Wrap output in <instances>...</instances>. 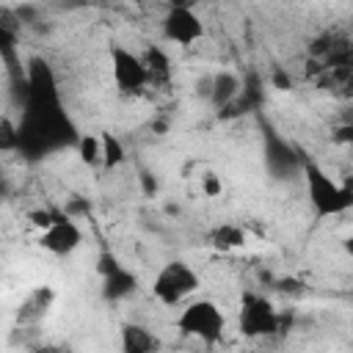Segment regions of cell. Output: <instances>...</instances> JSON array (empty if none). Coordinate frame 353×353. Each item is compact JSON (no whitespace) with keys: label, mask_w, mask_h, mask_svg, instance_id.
<instances>
[{"label":"cell","mask_w":353,"mask_h":353,"mask_svg":"<svg viewBox=\"0 0 353 353\" xmlns=\"http://www.w3.org/2000/svg\"><path fill=\"white\" fill-rule=\"evenodd\" d=\"M342 248H345L347 256H353V234H347V237L342 240Z\"/></svg>","instance_id":"cell-21"},{"label":"cell","mask_w":353,"mask_h":353,"mask_svg":"<svg viewBox=\"0 0 353 353\" xmlns=\"http://www.w3.org/2000/svg\"><path fill=\"white\" fill-rule=\"evenodd\" d=\"M160 347V339L146 328V325H138V323H127L121 328V350L124 353H152Z\"/></svg>","instance_id":"cell-11"},{"label":"cell","mask_w":353,"mask_h":353,"mask_svg":"<svg viewBox=\"0 0 353 353\" xmlns=\"http://www.w3.org/2000/svg\"><path fill=\"white\" fill-rule=\"evenodd\" d=\"M201 193H204L207 199H218V196L223 193V182H221V176L212 174V171H207V174L201 176Z\"/></svg>","instance_id":"cell-16"},{"label":"cell","mask_w":353,"mask_h":353,"mask_svg":"<svg viewBox=\"0 0 353 353\" xmlns=\"http://www.w3.org/2000/svg\"><path fill=\"white\" fill-rule=\"evenodd\" d=\"M303 179H306V199L317 218H334L353 210V185H342L328 176L325 168L306 160L303 163Z\"/></svg>","instance_id":"cell-1"},{"label":"cell","mask_w":353,"mask_h":353,"mask_svg":"<svg viewBox=\"0 0 353 353\" xmlns=\"http://www.w3.org/2000/svg\"><path fill=\"white\" fill-rule=\"evenodd\" d=\"M223 325H226V317H223L221 306L215 301H210V298L190 301L176 317V328L185 336L201 339L204 345H215L221 339V334H223Z\"/></svg>","instance_id":"cell-2"},{"label":"cell","mask_w":353,"mask_h":353,"mask_svg":"<svg viewBox=\"0 0 353 353\" xmlns=\"http://www.w3.org/2000/svg\"><path fill=\"white\" fill-rule=\"evenodd\" d=\"M210 243L218 251H232V248H240L245 243V232L237 223H221V226H215L210 232Z\"/></svg>","instance_id":"cell-13"},{"label":"cell","mask_w":353,"mask_h":353,"mask_svg":"<svg viewBox=\"0 0 353 353\" xmlns=\"http://www.w3.org/2000/svg\"><path fill=\"white\" fill-rule=\"evenodd\" d=\"M121 163H124V146H121V141L116 135L105 132L102 135V165L105 168H116Z\"/></svg>","instance_id":"cell-15"},{"label":"cell","mask_w":353,"mask_h":353,"mask_svg":"<svg viewBox=\"0 0 353 353\" xmlns=\"http://www.w3.org/2000/svg\"><path fill=\"white\" fill-rule=\"evenodd\" d=\"M240 331L245 336H268L279 331V312L262 295H245L240 312Z\"/></svg>","instance_id":"cell-5"},{"label":"cell","mask_w":353,"mask_h":353,"mask_svg":"<svg viewBox=\"0 0 353 353\" xmlns=\"http://www.w3.org/2000/svg\"><path fill=\"white\" fill-rule=\"evenodd\" d=\"M28 218H30V223H33L36 229H41V232H44V229L58 218V212H52V210H33Z\"/></svg>","instance_id":"cell-18"},{"label":"cell","mask_w":353,"mask_h":353,"mask_svg":"<svg viewBox=\"0 0 353 353\" xmlns=\"http://www.w3.org/2000/svg\"><path fill=\"white\" fill-rule=\"evenodd\" d=\"M334 141L342 143V146H347V149H353V121L339 124V127L334 130Z\"/></svg>","instance_id":"cell-19"},{"label":"cell","mask_w":353,"mask_h":353,"mask_svg":"<svg viewBox=\"0 0 353 353\" xmlns=\"http://www.w3.org/2000/svg\"><path fill=\"white\" fill-rule=\"evenodd\" d=\"M52 301H55V290H52L50 284L33 287V290L22 298V303H19V309H17V323H19V325H39V323L47 317V312L52 309Z\"/></svg>","instance_id":"cell-8"},{"label":"cell","mask_w":353,"mask_h":353,"mask_svg":"<svg viewBox=\"0 0 353 353\" xmlns=\"http://www.w3.org/2000/svg\"><path fill=\"white\" fill-rule=\"evenodd\" d=\"M201 0H168V8H196Z\"/></svg>","instance_id":"cell-20"},{"label":"cell","mask_w":353,"mask_h":353,"mask_svg":"<svg viewBox=\"0 0 353 353\" xmlns=\"http://www.w3.org/2000/svg\"><path fill=\"white\" fill-rule=\"evenodd\" d=\"M196 290H199V273L188 262H182V259L165 262L157 270V276L152 279V295L163 306H179Z\"/></svg>","instance_id":"cell-3"},{"label":"cell","mask_w":353,"mask_h":353,"mask_svg":"<svg viewBox=\"0 0 353 353\" xmlns=\"http://www.w3.org/2000/svg\"><path fill=\"white\" fill-rule=\"evenodd\" d=\"M146 63V74H149V85H165L171 80V58L165 55L163 47H146V52L141 55Z\"/></svg>","instance_id":"cell-12"},{"label":"cell","mask_w":353,"mask_h":353,"mask_svg":"<svg viewBox=\"0 0 353 353\" xmlns=\"http://www.w3.org/2000/svg\"><path fill=\"white\" fill-rule=\"evenodd\" d=\"M77 154L85 165H102V135H80Z\"/></svg>","instance_id":"cell-14"},{"label":"cell","mask_w":353,"mask_h":353,"mask_svg":"<svg viewBox=\"0 0 353 353\" xmlns=\"http://www.w3.org/2000/svg\"><path fill=\"white\" fill-rule=\"evenodd\" d=\"M41 248L55 256H69L83 245V229L69 215H58L44 232H41Z\"/></svg>","instance_id":"cell-7"},{"label":"cell","mask_w":353,"mask_h":353,"mask_svg":"<svg viewBox=\"0 0 353 353\" xmlns=\"http://www.w3.org/2000/svg\"><path fill=\"white\" fill-rule=\"evenodd\" d=\"M102 279H105V281H102V295H105L108 301H121V298L132 295L135 287H138V279H135L124 265H116V268L108 270Z\"/></svg>","instance_id":"cell-10"},{"label":"cell","mask_w":353,"mask_h":353,"mask_svg":"<svg viewBox=\"0 0 353 353\" xmlns=\"http://www.w3.org/2000/svg\"><path fill=\"white\" fill-rule=\"evenodd\" d=\"M240 97V77L229 69H221L210 77V102L215 108H229Z\"/></svg>","instance_id":"cell-9"},{"label":"cell","mask_w":353,"mask_h":353,"mask_svg":"<svg viewBox=\"0 0 353 353\" xmlns=\"http://www.w3.org/2000/svg\"><path fill=\"white\" fill-rule=\"evenodd\" d=\"M110 74H113V83H116V88L121 94H141L149 85V74H146L143 58L130 52L121 44H116L110 50Z\"/></svg>","instance_id":"cell-4"},{"label":"cell","mask_w":353,"mask_h":353,"mask_svg":"<svg viewBox=\"0 0 353 353\" xmlns=\"http://www.w3.org/2000/svg\"><path fill=\"white\" fill-rule=\"evenodd\" d=\"M19 141H22V132H17L8 119H3V124H0V146H3V149H11V146H17Z\"/></svg>","instance_id":"cell-17"},{"label":"cell","mask_w":353,"mask_h":353,"mask_svg":"<svg viewBox=\"0 0 353 353\" xmlns=\"http://www.w3.org/2000/svg\"><path fill=\"white\" fill-rule=\"evenodd\" d=\"M204 36V22L193 8H168L163 17V39L179 47H190Z\"/></svg>","instance_id":"cell-6"}]
</instances>
